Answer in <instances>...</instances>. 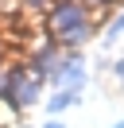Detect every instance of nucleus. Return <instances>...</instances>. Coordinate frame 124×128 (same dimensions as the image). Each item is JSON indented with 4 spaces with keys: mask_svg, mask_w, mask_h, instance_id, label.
Here are the masks:
<instances>
[{
    "mask_svg": "<svg viewBox=\"0 0 124 128\" xmlns=\"http://www.w3.org/2000/svg\"><path fill=\"white\" fill-rule=\"evenodd\" d=\"M46 128H62V124H46Z\"/></svg>",
    "mask_w": 124,
    "mask_h": 128,
    "instance_id": "obj_1",
    "label": "nucleus"
}]
</instances>
